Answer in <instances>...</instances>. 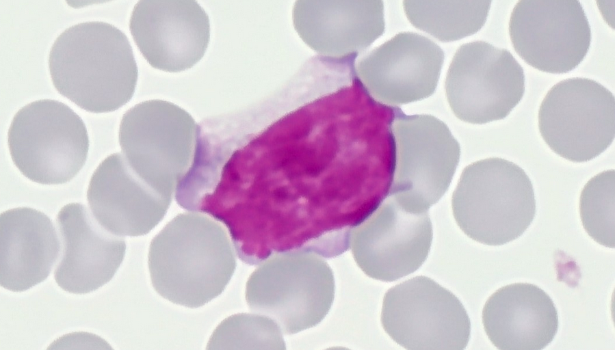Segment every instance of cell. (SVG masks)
Returning <instances> with one entry per match:
<instances>
[{
    "label": "cell",
    "instance_id": "obj_1",
    "mask_svg": "<svg viewBox=\"0 0 615 350\" xmlns=\"http://www.w3.org/2000/svg\"><path fill=\"white\" fill-rule=\"evenodd\" d=\"M295 86L225 115L183 176L192 209L250 265L342 254L391 189V120L364 85Z\"/></svg>",
    "mask_w": 615,
    "mask_h": 350
},
{
    "label": "cell",
    "instance_id": "obj_2",
    "mask_svg": "<svg viewBox=\"0 0 615 350\" xmlns=\"http://www.w3.org/2000/svg\"><path fill=\"white\" fill-rule=\"evenodd\" d=\"M49 69L57 92L81 109L102 113L133 96L138 70L127 36L103 21L75 24L54 41Z\"/></svg>",
    "mask_w": 615,
    "mask_h": 350
},
{
    "label": "cell",
    "instance_id": "obj_3",
    "mask_svg": "<svg viewBox=\"0 0 615 350\" xmlns=\"http://www.w3.org/2000/svg\"><path fill=\"white\" fill-rule=\"evenodd\" d=\"M222 226L198 215H181L151 243L148 267L155 291L168 301L200 307L225 288L235 268Z\"/></svg>",
    "mask_w": 615,
    "mask_h": 350
},
{
    "label": "cell",
    "instance_id": "obj_4",
    "mask_svg": "<svg viewBox=\"0 0 615 350\" xmlns=\"http://www.w3.org/2000/svg\"><path fill=\"white\" fill-rule=\"evenodd\" d=\"M452 205L464 233L493 246L520 237L536 211L530 178L518 165L501 158L482 159L467 166L453 193Z\"/></svg>",
    "mask_w": 615,
    "mask_h": 350
},
{
    "label": "cell",
    "instance_id": "obj_5",
    "mask_svg": "<svg viewBox=\"0 0 615 350\" xmlns=\"http://www.w3.org/2000/svg\"><path fill=\"white\" fill-rule=\"evenodd\" d=\"M8 144L13 163L24 176L55 185L77 175L86 162L90 142L85 123L70 107L41 99L16 113Z\"/></svg>",
    "mask_w": 615,
    "mask_h": 350
},
{
    "label": "cell",
    "instance_id": "obj_6",
    "mask_svg": "<svg viewBox=\"0 0 615 350\" xmlns=\"http://www.w3.org/2000/svg\"><path fill=\"white\" fill-rule=\"evenodd\" d=\"M393 130L396 161L389 196L409 211L428 212L449 187L460 144L447 126L430 115L409 116L401 109Z\"/></svg>",
    "mask_w": 615,
    "mask_h": 350
},
{
    "label": "cell",
    "instance_id": "obj_7",
    "mask_svg": "<svg viewBox=\"0 0 615 350\" xmlns=\"http://www.w3.org/2000/svg\"><path fill=\"white\" fill-rule=\"evenodd\" d=\"M538 128L544 141L560 157L575 163L590 161L614 139V96L592 79H564L544 98Z\"/></svg>",
    "mask_w": 615,
    "mask_h": 350
},
{
    "label": "cell",
    "instance_id": "obj_8",
    "mask_svg": "<svg viewBox=\"0 0 615 350\" xmlns=\"http://www.w3.org/2000/svg\"><path fill=\"white\" fill-rule=\"evenodd\" d=\"M525 82L524 70L509 51L474 41L456 51L445 87L458 118L483 124L510 114L524 95Z\"/></svg>",
    "mask_w": 615,
    "mask_h": 350
},
{
    "label": "cell",
    "instance_id": "obj_9",
    "mask_svg": "<svg viewBox=\"0 0 615 350\" xmlns=\"http://www.w3.org/2000/svg\"><path fill=\"white\" fill-rule=\"evenodd\" d=\"M382 323L398 345L413 350H462L471 321L460 300L426 276L390 288L384 297Z\"/></svg>",
    "mask_w": 615,
    "mask_h": 350
},
{
    "label": "cell",
    "instance_id": "obj_10",
    "mask_svg": "<svg viewBox=\"0 0 615 350\" xmlns=\"http://www.w3.org/2000/svg\"><path fill=\"white\" fill-rule=\"evenodd\" d=\"M509 34L516 53L529 66L553 74L568 72L586 56L590 26L577 0H521L514 5Z\"/></svg>",
    "mask_w": 615,
    "mask_h": 350
},
{
    "label": "cell",
    "instance_id": "obj_11",
    "mask_svg": "<svg viewBox=\"0 0 615 350\" xmlns=\"http://www.w3.org/2000/svg\"><path fill=\"white\" fill-rule=\"evenodd\" d=\"M432 241L428 212L409 211L388 196L354 231L351 247L357 264L367 275L393 282L422 265Z\"/></svg>",
    "mask_w": 615,
    "mask_h": 350
},
{
    "label": "cell",
    "instance_id": "obj_12",
    "mask_svg": "<svg viewBox=\"0 0 615 350\" xmlns=\"http://www.w3.org/2000/svg\"><path fill=\"white\" fill-rule=\"evenodd\" d=\"M129 29L146 62L170 72L198 63L210 38L209 17L192 0L140 1L132 10Z\"/></svg>",
    "mask_w": 615,
    "mask_h": 350
},
{
    "label": "cell",
    "instance_id": "obj_13",
    "mask_svg": "<svg viewBox=\"0 0 615 350\" xmlns=\"http://www.w3.org/2000/svg\"><path fill=\"white\" fill-rule=\"evenodd\" d=\"M444 57L441 48L429 38L402 32L361 59L356 70L376 99L396 106L434 92Z\"/></svg>",
    "mask_w": 615,
    "mask_h": 350
},
{
    "label": "cell",
    "instance_id": "obj_14",
    "mask_svg": "<svg viewBox=\"0 0 615 350\" xmlns=\"http://www.w3.org/2000/svg\"><path fill=\"white\" fill-rule=\"evenodd\" d=\"M197 126L183 109L168 102L138 103L122 116L119 142L125 160L151 188L166 161H191Z\"/></svg>",
    "mask_w": 615,
    "mask_h": 350
},
{
    "label": "cell",
    "instance_id": "obj_15",
    "mask_svg": "<svg viewBox=\"0 0 615 350\" xmlns=\"http://www.w3.org/2000/svg\"><path fill=\"white\" fill-rule=\"evenodd\" d=\"M57 223L62 244L54 272L58 286L86 294L109 282L123 260L125 240L105 230L79 203L63 206Z\"/></svg>",
    "mask_w": 615,
    "mask_h": 350
},
{
    "label": "cell",
    "instance_id": "obj_16",
    "mask_svg": "<svg viewBox=\"0 0 615 350\" xmlns=\"http://www.w3.org/2000/svg\"><path fill=\"white\" fill-rule=\"evenodd\" d=\"M87 200L96 221L118 237L147 234L161 219L168 204L136 176L119 153L108 156L96 167Z\"/></svg>",
    "mask_w": 615,
    "mask_h": 350
},
{
    "label": "cell",
    "instance_id": "obj_17",
    "mask_svg": "<svg viewBox=\"0 0 615 350\" xmlns=\"http://www.w3.org/2000/svg\"><path fill=\"white\" fill-rule=\"evenodd\" d=\"M482 321L488 338L500 350L542 349L552 342L559 325L551 298L529 283L499 288L486 301Z\"/></svg>",
    "mask_w": 615,
    "mask_h": 350
},
{
    "label": "cell",
    "instance_id": "obj_18",
    "mask_svg": "<svg viewBox=\"0 0 615 350\" xmlns=\"http://www.w3.org/2000/svg\"><path fill=\"white\" fill-rule=\"evenodd\" d=\"M1 286L21 292L44 281L61 252V239L51 219L28 207L1 214Z\"/></svg>",
    "mask_w": 615,
    "mask_h": 350
},
{
    "label": "cell",
    "instance_id": "obj_19",
    "mask_svg": "<svg viewBox=\"0 0 615 350\" xmlns=\"http://www.w3.org/2000/svg\"><path fill=\"white\" fill-rule=\"evenodd\" d=\"M491 1H404L409 21L442 42L471 36L485 24Z\"/></svg>",
    "mask_w": 615,
    "mask_h": 350
},
{
    "label": "cell",
    "instance_id": "obj_20",
    "mask_svg": "<svg viewBox=\"0 0 615 350\" xmlns=\"http://www.w3.org/2000/svg\"><path fill=\"white\" fill-rule=\"evenodd\" d=\"M614 170H606L592 177L583 188L579 212L583 226L596 242L615 247Z\"/></svg>",
    "mask_w": 615,
    "mask_h": 350
}]
</instances>
